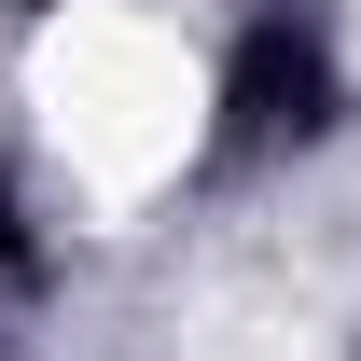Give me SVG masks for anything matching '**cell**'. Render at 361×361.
Here are the masks:
<instances>
[{
  "label": "cell",
  "mask_w": 361,
  "mask_h": 361,
  "mask_svg": "<svg viewBox=\"0 0 361 361\" xmlns=\"http://www.w3.org/2000/svg\"><path fill=\"white\" fill-rule=\"evenodd\" d=\"M348 126V56L306 0H264L223 42V97H209V167H278V153H319Z\"/></svg>",
  "instance_id": "cell-1"
},
{
  "label": "cell",
  "mask_w": 361,
  "mask_h": 361,
  "mask_svg": "<svg viewBox=\"0 0 361 361\" xmlns=\"http://www.w3.org/2000/svg\"><path fill=\"white\" fill-rule=\"evenodd\" d=\"M0 292H28V195L0 180Z\"/></svg>",
  "instance_id": "cell-2"
},
{
  "label": "cell",
  "mask_w": 361,
  "mask_h": 361,
  "mask_svg": "<svg viewBox=\"0 0 361 361\" xmlns=\"http://www.w3.org/2000/svg\"><path fill=\"white\" fill-rule=\"evenodd\" d=\"M28 14H42V0H28Z\"/></svg>",
  "instance_id": "cell-3"
}]
</instances>
